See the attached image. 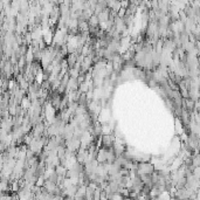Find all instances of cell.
<instances>
[{
	"label": "cell",
	"mask_w": 200,
	"mask_h": 200,
	"mask_svg": "<svg viewBox=\"0 0 200 200\" xmlns=\"http://www.w3.org/2000/svg\"><path fill=\"white\" fill-rule=\"evenodd\" d=\"M96 16H97V19H98V22H106V21L109 20V16H110V10L106 7V8H104L100 14H97Z\"/></svg>",
	"instance_id": "2"
},
{
	"label": "cell",
	"mask_w": 200,
	"mask_h": 200,
	"mask_svg": "<svg viewBox=\"0 0 200 200\" xmlns=\"http://www.w3.org/2000/svg\"><path fill=\"white\" fill-rule=\"evenodd\" d=\"M98 19H97V16L96 15H91L90 18H89V20H88V25H89V27H94V28H96V27H98Z\"/></svg>",
	"instance_id": "5"
},
{
	"label": "cell",
	"mask_w": 200,
	"mask_h": 200,
	"mask_svg": "<svg viewBox=\"0 0 200 200\" xmlns=\"http://www.w3.org/2000/svg\"><path fill=\"white\" fill-rule=\"evenodd\" d=\"M42 187L45 188L46 192L50 193V194H53V192H54L55 188H56V184L53 183V181H49V180H45V184H43Z\"/></svg>",
	"instance_id": "3"
},
{
	"label": "cell",
	"mask_w": 200,
	"mask_h": 200,
	"mask_svg": "<svg viewBox=\"0 0 200 200\" xmlns=\"http://www.w3.org/2000/svg\"><path fill=\"white\" fill-rule=\"evenodd\" d=\"M43 184H45V179H43V177L42 176H40V177H37V178H36L34 186H36V187H42V186H43Z\"/></svg>",
	"instance_id": "6"
},
{
	"label": "cell",
	"mask_w": 200,
	"mask_h": 200,
	"mask_svg": "<svg viewBox=\"0 0 200 200\" xmlns=\"http://www.w3.org/2000/svg\"><path fill=\"white\" fill-rule=\"evenodd\" d=\"M136 171H137L138 176H142V175L151 176L154 172V166H153V164L149 163V162H139V163H137Z\"/></svg>",
	"instance_id": "1"
},
{
	"label": "cell",
	"mask_w": 200,
	"mask_h": 200,
	"mask_svg": "<svg viewBox=\"0 0 200 200\" xmlns=\"http://www.w3.org/2000/svg\"><path fill=\"white\" fill-rule=\"evenodd\" d=\"M54 171H55V173H56L58 176H61V177H66V173H67V169L61 164L58 165V166L54 169Z\"/></svg>",
	"instance_id": "4"
}]
</instances>
